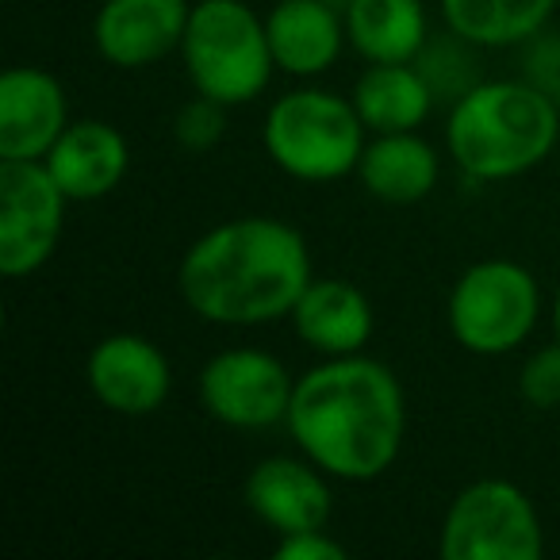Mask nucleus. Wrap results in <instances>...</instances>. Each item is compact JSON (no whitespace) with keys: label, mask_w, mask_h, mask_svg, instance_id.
Here are the masks:
<instances>
[{"label":"nucleus","mask_w":560,"mask_h":560,"mask_svg":"<svg viewBox=\"0 0 560 560\" xmlns=\"http://www.w3.org/2000/svg\"><path fill=\"white\" fill-rule=\"evenodd\" d=\"M312 280V246L277 215L223 219L177 265V292L188 312L211 327L238 330L289 319Z\"/></svg>","instance_id":"f257e3e1"},{"label":"nucleus","mask_w":560,"mask_h":560,"mask_svg":"<svg viewBox=\"0 0 560 560\" xmlns=\"http://www.w3.org/2000/svg\"><path fill=\"white\" fill-rule=\"evenodd\" d=\"M289 427L296 450L338 483L381 480L404 453L407 396L399 376L369 353L323 358L296 376Z\"/></svg>","instance_id":"f03ea898"},{"label":"nucleus","mask_w":560,"mask_h":560,"mask_svg":"<svg viewBox=\"0 0 560 560\" xmlns=\"http://www.w3.org/2000/svg\"><path fill=\"white\" fill-rule=\"evenodd\" d=\"M560 142V104L534 81H476L445 119V150L468 180L526 177Z\"/></svg>","instance_id":"7ed1b4c3"},{"label":"nucleus","mask_w":560,"mask_h":560,"mask_svg":"<svg viewBox=\"0 0 560 560\" xmlns=\"http://www.w3.org/2000/svg\"><path fill=\"white\" fill-rule=\"evenodd\" d=\"M369 127L361 124L350 96L330 89H292L265 112L261 147L284 177L304 185L358 177Z\"/></svg>","instance_id":"20e7f679"},{"label":"nucleus","mask_w":560,"mask_h":560,"mask_svg":"<svg viewBox=\"0 0 560 560\" xmlns=\"http://www.w3.org/2000/svg\"><path fill=\"white\" fill-rule=\"evenodd\" d=\"M177 55L185 58L192 93L223 108L257 101L277 73L265 16L246 0H196Z\"/></svg>","instance_id":"39448f33"},{"label":"nucleus","mask_w":560,"mask_h":560,"mask_svg":"<svg viewBox=\"0 0 560 560\" xmlns=\"http://www.w3.org/2000/svg\"><path fill=\"white\" fill-rule=\"evenodd\" d=\"M541 319V284L522 261L488 257L453 280L445 300V327L472 358H506Z\"/></svg>","instance_id":"423d86ee"},{"label":"nucleus","mask_w":560,"mask_h":560,"mask_svg":"<svg viewBox=\"0 0 560 560\" xmlns=\"http://www.w3.org/2000/svg\"><path fill=\"white\" fill-rule=\"evenodd\" d=\"M438 552L445 560H541V514L518 483L483 476L445 506Z\"/></svg>","instance_id":"0eeeda50"},{"label":"nucleus","mask_w":560,"mask_h":560,"mask_svg":"<svg viewBox=\"0 0 560 560\" xmlns=\"http://www.w3.org/2000/svg\"><path fill=\"white\" fill-rule=\"evenodd\" d=\"M296 376L269 350L231 346L203 361L196 396L208 419L231 430H272L289 419Z\"/></svg>","instance_id":"6e6552de"},{"label":"nucleus","mask_w":560,"mask_h":560,"mask_svg":"<svg viewBox=\"0 0 560 560\" xmlns=\"http://www.w3.org/2000/svg\"><path fill=\"white\" fill-rule=\"evenodd\" d=\"M70 196L43 162H0V272H39L58 254Z\"/></svg>","instance_id":"1a4fd4ad"},{"label":"nucleus","mask_w":560,"mask_h":560,"mask_svg":"<svg viewBox=\"0 0 560 560\" xmlns=\"http://www.w3.org/2000/svg\"><path fill=\"white\" fill-rule=\"evenodd\" d=\"M85 384L104 411L124 415V419H147L162 411L170 399L173 365L154 338L116 330L89 350Z\"/></svg>","instance_id":"9d476101"},{"label":"nucleus","mask_w":560,"mask_h":560,"mask_svg":"<svg viewBox=\"0 0 560 560\" xmlns=\"http://www.w3.org/2000/svg\"><path fill=\"white\" fill-rule=\"evenodd\" d=\"M249 514L272 534H300V529L330 526L335 514V491L330 476L315 460L300 457H265L249 468L242 483Z\"/></svg>","instance_id":"9b49d317"},{"label":"nucleus","mask_w":560,"mask_h":560,"mask_svg":"<svg viewBox=\"0 0 560 560\" xmlns=\"http://www.w3.org/2000/svg\"><path fill=\"white\" fill-rule=\"evenodd\" d=\"M70 124V96L50 70L12 66L0 78V162H43Z\"/></svg>","instance_id":"f8f14e48"},{"label":"nucleus","mask_w":560,"mask_h":560,"mask_svg":"<svg viewBox=\"0 0 560 560\" xmlns=\"http://www.w3.org/2000/svg\"><path fill=\"white\" fill-rule=\"evenodd\" d=\"M192 0H104L93 16V47L116 70H147L185 43Z\"/></svg>","instance_id":"ddd939ff"},{"label":"nucleus","mask_w":560,"mask_h":560,"mask_svg":"<svg viewBox=\"0 0 560 560\" xmlns=\"http://www.w3.org/2000/svg\"><path fill=\"white\" fill-rule=\"evenodd\" d=\"M70 203H93L112 196L131 170V147L108 119H73L62 139L43 158Z\"/></svg>","instance_id":"4468645a"},{"label":"nucleus","mask_w":560,"mask_h":560,"mask_svg":"<svg viewBox=\"0 0 560 560\" xmlns=\"http://www.w3.org/2000/svg\"><path fill=\"white\" fill-rule=\"evenodd\" d=\"M289 323L300 342L312 346L315 353L350 358V353H365L376 330V312L361 284L346 277H315L296 300Z\"/></svg>","instance_id":"2eb2a0df"},{"label":"nucleus","mask_w":560,"mask_h":560,"mask_svg":"<svg viewBox=\"0 0 560 560\" xmlns=\"http://www.w3.org/2000/svg\"><path fill=\"white\" fill-rule=\"evenodd\" d=\"M265 32H269L277 70L304 81L335 70L350 43L346 16L330 9V0H277L265 16Z\"/></svg>","instance_id":"dca6fc26"},{"label":"nucleus","mask_w":560,"mask_h":560,"mask_svg":"<svg viewBox=\"0 0 560 560\" xmlns=\"http://www.w3.org/2000/svg\"><path fill=\"white\" fill-rule=\"evenodd\" d=\"M358 180L373 200L392 203V208H411L438 188L442 158H438L434 142L422 139L419 131L373 135L361 154Z\"/></svg>","instance_id":"f3484780"},{"label":"nucleus","mask_w":560,"mask_h":560,"mask_svg":"<svg viewBox=\"0 0 560 560\" xmlns=\"http://www.w3.org/2000/svg\"><path fill=\"white\" fill-rule=\"evenodd\" d=\"M361 124L373 135L419 131L434 112V89L415 62H369L350 93Z\"/></svg>","instance_id":"a211bd4d"},{"label":"nucleus","mask_w":560,"mask_h":560,"mask_svg":"<svg viewBox=\"0 0 560 560\" xmlns=\"http://www.w3.org/2000/svg\"><path fill=\"white\" fill-rule=\"evenodd\" d=\"M346 35L365 62H415L430 43L422 0H350Z\"/></svg>","instance_id":"6ab92c4d"},{"label":"nucleus","mask_w":560,"mask_h":560,"mask_svg":"<svg viewBox=\"0 0 560 560\" xmlns=\"http://www.w3.org/2000/svg\"><path fill=\"white\" fill-rule=\"evenodd\" d=\"M445 27L472 47H522L537 39L560 0H438Z\"/></svg>","instance_id":"aec40b11"},{"label":"nucleus","mask_w":560,"mask_h":560,"mask_svg":"<svg viewBox=\"0 0 560 560\" xmlns=\"http://www.w3.org/2000/svg\"><path fill=\"white\" fill-rule=\"evenodd\" d=\"M518 396L537 411L560 407V338L549 346H537L518 369Z\"/></svg>","instance_id":"412c9836"},{"label":"nucleus","mask_w":560,"mask_h":560,"mask_svg":"<svg viewBox=\"0 0 560 560\" xmlns=\"http://www.w3.org/2000/svg\"><path fill=\"white\" fill-rule=\"evenodd\" d=\"M226 112L231 108H223V104L196 93L192 101L177 112V119H173V139H177V147L196 150V154L211 150L226 131Z\"/></svg>","instance_id":"4be33fe9"},{"label":"nucleus","mask_w":560,"mask_h":560,"mask_svg":"<svg viewBox=\"0 0 560 560\" xmlns=\"http://www.w3.org/2000/svg\"><path fill=\"white\" fill-rule=\"evenodd\" d=\"M272 552H277L280 560H346L350 557V549H346L327 526L300 529V534H280Z\"/></svg>","instance_id":"5701e85b"},{"label":"nucleus","mask_w":560,"mask_h":560,"mask_svg":"<svg viewBox=\"0 0 560 560\" xmlns=\"http://www.w3.org/2000/svg\"><path fill=\"white\" fill-rule=\"evenodd\" d=\"M529 70L534 73L526 81H534L537 89H545L560 104V35H552V39L541 35V43L529 50Z\"/></svg>","instance_id":"b1692460"},{"label":"nucleus","mask_w":560,"mask_h":560,"mask_svg":"<svg viewBox=\"0 0 560 560\" xmlns=\"http://www.w3.org/2000/svg\"><path fill=\"white\" fill-rule=\"evenodd\" d=\"M552 335L560 338V280H557V292H552Z\"/></svg>","instance_id":"393cba45"}]
</instances>
